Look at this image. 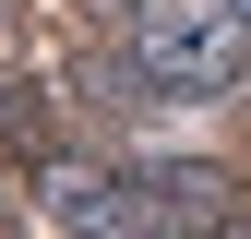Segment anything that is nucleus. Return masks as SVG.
<instances>
[{
  "label": "nucleus",
  "mask_w": 251,
  "mask_h": 239,
  "mask_svg": "<svg viewBox=\"0 0 251 239\" xmlns=\"http://www.w3.org/2000/svg\"><path fill=\"white\" fill-rule=\"evenodd\" d=\"M132 72L155 96H227L251 72V12L239 0H144L132 12Z\"/></svg>",
  "instance_id": "f257e3e1"
},
{
  "label": "nucleus",
  "mask_w": 251,
  "mask_h": 239,
  "mask_svg": "<svg viewBox=\"0 0 251 239\" xmlns=\"http://www.w3.org/2000/svg\"><path fill=\"white\" fill-rule=\"evenodd\" d=\"M203 239H251V215H227V227H203Z\"/></svg>",
  "instance_id": "7ed1b4c3"
},
{
  "label": "nucleus",
  "mask_w": 251,
  "mask_h": 239,
  "mask_svg": "<svg viewBox=\"0 0 251 239\" xmlns=\"http://www.w3.org/2000/svg\"><path fill=\"white\" fill-rule=\"evenodd\" d=\"M239 12H251V0H239Z\"/></svg>",
  "instance_id": "20e7f679"
},
{
  "label": "nucleus",
  "mask_w": 251,
  "mask_h": 239,
  "mask_svg": "<svg viewBox=\"0 0 251 239\" xmlns=\"http://www.w3.org/2000/svg\"><path fill=\"white\" fill-rule=\"evenodd\" d=\"M36 203H48L72 239H144V179H108V167H84V156H48Z\"/></svg>",
  "instance_id": "f03ea898"
}]
</instances>
